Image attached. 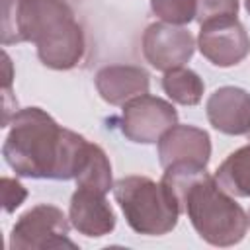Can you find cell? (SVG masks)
I'll return each mask as SVG.
<instances>
[{"instance_id":"ffe728a7","label":"cell","mask_w":250,"mask_h":250,"mask_svg":"<svg viewBox=\"0 0 250 250\" xmlns=\"http://www.w3.org/2000/svg\"><path fill=\"white\" fill-rule=\"evenodd\" d=\"M248 225H250V211H248Z\"/></svg>"},{"instance_id":"7c38bea8","label":"cell","mask_w":250,"mask_h":250,"mask_svg":"<svg viewBox=\"0 0 250 250\" xmlns=\"http://www.w3.org/2000/svg\"><path fill=\"white\" fill-rule=\"evenodd\" d=\"M100 96L111 105H125L129 100L148 94V74L141 66L111 64L96 74Z\"/></svg>"},{"instance_id":"52a82bcc","label":"cell","mask_w":250,"mask_h":250,"mask_svg":"<svg viewBox=\"0 0 250 250\" xmlns=\"http://www.w3.org/2000/svg\"><path fill=\"white\" fill-rule=\"evenodd\" d=\"M197 47L215 66H232L250 53V37L236 16L217 18L201 23Z\"/></svg>"},{"instance_id":"d6986e66","label":"cell","mask_w":250,"mask_h":250,"mask_svg":"<svg viewBox=\"0 0 250 250\" xmlns=\"http://www.w3.org/2000/svg\"><path fill=\"white\" fill-rule=\"evenodd\" d=\"M246 2V10H248V14H250V0H244Z\"/></svg>"},{"instance_id":"5bb4252c","label":"cell","mask_w":250,"mask_h":250,"mask_svg":"<svg viewBox=\"0 0 250 250\" xmlns=\"http://www.w3.org/2000/svg\"><path fill=\"white\" fill-rule=\"evenodd\" d=\"M203 82L197 76V72L186 68V66H178L172 70H166L162 76V90L166 92V96L180 104V105H195L201 102L203 98Z\"/></svg>"},{"instance_id":"8992f818","label":"cell","mask_w":250,"mask_h":250,"mask_svg":"<svg viewBox=\"0 0 250 250\" xmlns=\"http://www.w3.org/2000/svg\"><path fill=\"white\" fill-rule=\"evenodd\" d=\"M178 121L172 104L162 98L143 94L129 100L121 113V131L133 143H156Z\"/></svg>"},{"instance_id":"277c9868","label":"cell","mask_w":250,"mask_h":250,"mask_svg":"<svg viewBox=\"0 0 250 250\" xmlns=\"http://www.w3.org/2000/svg\"><path fill=\"white\" fill-rule=\"evenodd\" d=\"M113 195L129 227L146 236H162L178 225L180 205L162 182L127 176L113 184Z\"/></svg>"},{"instance_id":"2e32d148","label":"cell","mask_w":250,"mask_h":250,"mask_svg":"<svg viewBox=\"0 0 250 250\" xmlns=\"http://www.w3.org/2000/svg\"><path fill=\"white\" fill-rule=\"evenodd\" d=\"M150 8L166 23L184 25L195 20V0H150Z\"/></svg>"},{"instance_id":"7a4b0ae2","label":"cell","mask_w":250,"mask_h":250,"mask_svg":"<svg viewBox=\"0 0 250 250\" xmlns=\"http://www.w3.org/2000/svg\"><path fill=\"white\" fill-rule=\"evenodd\" d=\"M31 41L39 61L74 68L84 55V31L66 0H2V45Z\"/></svg>"},{"instance_id":"ba28073f","label":"cell","mask_w":250,"mask_h":250,"mask_svg":"<svg viewBox=\"0 0 250 250\" xmlns=\"http://www.w3.org/2000/svg\"><path fill=\"white\" fill-rule=\"evenodd\" d=\"M195 49L193 35L174 23H150L143 35V55L156 70H172L184 66Z\"/></svg>"},{"instance_id":"6da1fadb","label":"cell","mask_w":250,"mask_h":250,"mask_svg":"<svg viewBox=\"0 0 250 250\" xmlns=\"http://www.w3.org/2000/svg\"><path fill=\"white\" fill-rule=\"evenodd\" d=\"M10 125L2 154L18 176L49 180L78 176L92 145L82 135L61 127L39 107L18 109Z\"/></svg>"},{"instance_id":"e0dca14e","label":"cell","mask_w":250,"mask_h":250,"mask_svg":"<svg viewBox=\"0 0 250 250\" xmlns=\"http://www.w3.org/2000/svg\"><path fill=\"white\" fill-rule=\"evenodd\" d=\"M238 0H195V20L205 23L217 18L236 16Z\"/></svg>"},{"instance_id":"9a60e30c","label":"cell","mask_w":250,"mask_h":250,"mask_svg":"<svg viewBox=\"0 0 250 250\" xmlns=\"http://www.w3.org/2000/svg\"><path fill=\"white\" fill-rule=\"evenodd\" d=\"M74 180H76L78 188H88V189H94L100 193H107L113 188L109 158L98 145H90L86 162Z\"/></svg>"},{"instance_id":"3957f363","label":"cell","mask_w":250,"mask_h":250,"mask_svg":"<svg viewBox=\"0 0 250 250\" xmlns=\"http://www.w3.org/2000/svg\"><path fill=\"white\" fill-rule=\"evenodd\" d=\"M195 232L213 246L238 244L248 230V215L205 170L184 193L180 203Z\"/></svg>"},{"instance_id":"9c48e42d","label":"cell","mask_w":250,"mask_h":250,"mask_svg":"<svg viewBox=\"0 0 250 250\" xmlns=\"http://www.w3.org/2000/svg\"><path fill=\"white\" fill-rule=\"evenodd\" d=\"M211 143L207 131L193 125H174L158 139V160L162 168L174 164L207 166Z\"/></svg>"},{"instance_id":"30bf717a","label":"cell","mask_w":250,"mask_h":250,"mask_svg":"<svg viewBox=\"0 0 250 250\" xmlns=\"http://www.w3.org/2000/svg\"><path fill=\"white\" fill-rule=\"evenodd\" d=\"M209 123L225 135L250 133V94L242 88L223 86L207 100Z\"/></svg>"},{"instance_id":"5b68a950","label":"cell","mask_w":250,"mask_h":250,"mask_svg":"<svg viewBox=\"0 0 250 250\" xmlns=\"http://www.w3.org/2000/svg\"><path fill=\"white\" fill-rule=\"evenodd\" d=\"M68 219L55 205H35L25 211L12 229V250H45V248H76L68 238Z\"/></svg>"},{"instance_id":"4fadbf2b","label":"cell","mask_w":250,"mask_h":250,"mask_svg":"<svg viewBox=\"0 0 250 250\" xmlns=\"http://www.w3.org/2000/svg\"><path fill=\"white\" fill-rule=\"evenodd\" d=\"M215 182L232 197H250V145L227 156L215 172Z\"/></svg>"},{"instance_id":"8fae6325","label":"cell","mask_w":250,"mask_h":250,"mask_svg":"<svg viewBox=\"0 0 250 250\" xmlns=\"http://www.w3.org/2000/svg\"><path fill=\"white\" fill-rule=\"evenodd\" d=\"M68 217L72 227L84 236H105L115 229V215L105 201V193L78 188L70 197Z\"/></svg>"},{"instance_id":"44dd1931","label":"cell","mask_w":250,"mask_h":250,"mask_svg":"<svg viewBox=\"0 0 250 250\" xmlns=\"http://www.w3.org/2000/svg\"><path fill=\"white\" fill-rule=\"evenodd\" d=\"M246 137H248V139H250V133H248V135H246Z\"/></svg>"},{"instance_id":"ac0fdd59","label":"cell","mask_w":250,"mask_h":250,"mask_svg":"<svg viewBox=\"0 0 250 250\" xmlns=\"http://www.w3.org/2000/svg\"><path fill=\"white\" fill-rule=\"evenodd\" d=\"M0 188H2V205H4L6 213L16 211L23 203V199L27 197L25 188L14 178H2Z\"/></svg>"}]
</instances>
